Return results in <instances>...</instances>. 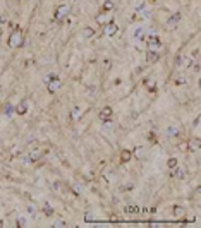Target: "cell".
I'll return each mask as SVG.
<instances>
[{"instance_id":"6da1fadb","label":"cell","mask_w":201,"mask_h":228,"mask_svg":"<svg viewBox=\"0 0 201 228\" xmlns=\"http://www.w3.org/2000/svg\"><path fill=\"white\" fill-rule=\"evenodd\" d=\"M22 43H24V36H22L21 29H14L9 36V46L10 48H21Z\"/></svg>"},{"instance_id":"7a4b0ae2","label":"cell","mask_w":201,"mask_h":228,"mask_svg":"<svg viewBox=\"0 0 201 228\" xmlns=\"http://www.w3.org/2000/svg\"><path fill=\"white\" fill-rule=\"evenodd\" d=\"M146 43H148V51H160L162 50V40L156 34L146 38Z\"/></svg>"},{"instance_id":"3957f363","label":"cell","mask_w":201,"mask_h":228,"mask_svg":"<svg viewBox=\"0 0 201 228\" xmlns=\"http://www.w3.org/2000/svg\"><path fill=\"white\" fill-rule=\"evenodd\" d=\"M69 5H65V4H62V5H59L57 7V10H55V21H62L65 19L67 16H69Z\"/></svg>"},{"instance_id":"277c9868","label":"cell","mask_w":201,"mask_h":228,"mask_svg":"<svg viewBox=\"0 0 201 228\" xmlns=\"http://www.w3.org/2000/svg\"><path fill=\"white\" fill-rule=\"evenodd\" d=\"M181 22V14L179 12H175V14H172L170 17H169V21H167V29H175L177 28V24Z\"/></svg>"},{"instance_id":"5b68a950","label":"cell","mask_w":201,"mask_h":228,"mask_svg":"<svg viewBox=\"0 0 201 228\" xmlns=\"http://www.w3.org/2000/svg\"><path fill=\"white\" fill-rule=\"evenodd\" d=\"M47 86H48V91L50 93H55V91H59L60 89V86H62V82L59 77H55V79H50L48 82H47Z\"/></svg>"},{"instance_id":"8992f818","label":"cell","mask_w":201,"mask_h":228,"mask_svg":"<svg viewBox=\"0 0 201 228\" xmlns=\"http://www.w3.org/2000/svg\"><path fill=\"white\" fill-rule=\"evenodd\" d=\"M112 113H113V110L110 108V106H103V108L100 110V120L101 122H105V120H110L112 119Z\"/></svg>"},{"instance_id":"52a82bcc","label":"cell","mask_w":201,"mask_h":228,"mask_svg":"<svg viewBox=\"0 0 201 228\" xmlns=\"http://www.w3.org/2000/svg\"><path fill=\"white\" fill-rule=\"evenodd\" d=\"M28 156H29V159H31V163H34V161H38V159L43 156V151L41 149H31L29 153H28Z\"/></svg>"},{"instance_id":"ba28073f","label":"cell","mask_w":201,"mask_h":228,"mask_svg":"<svg viewBox=\"0 0 201 228\" xmlns=\"http://www.w3.org/2000/svg\"><path fill=\"white\" fill-rule=\"evenodd\" d=\"M200 148H201V139L200 137H192L191 141H189V149L191 151H200Z\"/></svg>"},{"instance_id":"9c48e42d","label":"cell","mask_w":201,"mask_h":228,"mask_svg":"<svg viewBox=\"0 0 201 228\" xmlns=\"http://www.w3.org/2000/svg\"><path fill=\"white\" fill-rule=\"evenodd\" d=\"M158 59H160V51H148V55H146L148 64H155V62H158Z\"/></svg>"},{"instance_id":"30bf717a","label":"cell","mask_w":201,"mask_h":228,"mask_svg":"<svg viewBox=\"0 0 201 228\" xmlns=\"http://www.w3.org/2000/svg\"><path fill=\"white\" fill-rule=\"evenodd\" d=\"M172 177H175V179H179V180L186 179V170L179 168V165H177V167L174 168V172H172Z\"/></svg>"},{"instance_id":"8fae6325","label":"cell","mask_w":201,"mask_h":228,"mask_svg":"<svg viewBox=\"0 0 201 228\" xmlns=\"http://www.w3.org/2000/svg\"><path fill=\"white\" fill-rule=\"evenodd\" d=\"M117 33V24L115 22H108L107 26H105V34L107 36H113Z\"/></svg>"},{"instance_id":"7c38bea8","label":"cell","mask_w":201,"mask_h":228,"mask_svg":"<svg viewBox=\"0 0 201 228\" xmlns=\"http://www.w3.org/2000/svg\"><path fill=\"white\" fill-rule=\"evenodd\" d=\"M26 111H28V101H21L19 105L16 106V113L17 115H24Z\"/></svg>"},{"instance_id":"4fadbf2b","label":"cell","mask_w":201,"mask_h":228,"mask_svg":"<svg viewBox=\"0 0 201 228\" xmlns=\"http://www.w3.org/2000/svg\"><path fill=\"white\" fill-rule=\"evenodd\" d=\"M12 113H16V106H14L12 103H5V105H4V115H5V117H10Z\"/></svg>"},{"instance_id":"5bb4252c","label":"cell","mask_w":201,"mask_h":228,"mask_svg":"<svg viewBox=\"0 0 201 228\" xmlns=\"http://www.w3.org/2000/svg\"><path fill=\"white\" fill-rule=\"evenodd\" d=\"M124 211L127 213V214H139V206H136V204H129V206H126Z\"/></svg>"},{"instance_id":"9a60e30c","label":"cell","mask_w":201,"mask_h":228,"mask_svg":"<svg viewBox=\"0 0 201 228\" xmlns=\"http://www.w3.org/2000/svg\"><path fill=\"white\" fill-rule=\"evenodd\" d=\"M93 34H95V28L86 26V28L83 29V38H84V40H90V38H93Z\"/></svg>"},{"instance_id":"2e32d148","label":"cell","mask_w":201,"mask_h":228,"mask_svg":"<svg viewBox=\"0 0 201 228\" xmlns=\"http://www.w3.org/2000/svg\"><path fill=\"white\" fill-rule=\"evenodd\" d=\"M131 158H132V151H129V149H124V151L121 153V161L122 163H127Z\"/></svg>"},{"instance_id":"e0dca14e","label":"cell","mask_w":201,"mask_h":228,"mask_svg":"<svg viewBox=\"0 0 201 228\" xmlns=\"http://www.w3.org/2000/svg\"><path fill=\"white\" fill-rule=\"evenodd\" d=\"M144 154H146V149H144V148H136V151L132 153V156H134V158H138V159L144 158Z\"/></svg>"},{"instance_id":"ac0fdd59","label":"cell","mask_w":201,"mask_h":228,"mask_svg":"<svg viewBox=\"0 0 201 228\" xmlns=\"http://www.w3.org/2000/svg\"><path fill=\"white\" fill-rule=\"evenodd\" d=\"M177 134H179V129H177L175 125H170V127L167 129V136H169V137H175Z\"/></svg>"},{"instance_id":"d6986e66","label":"cell","mask_w":201,"mask_h":228,"mask_svg":"<svg viewBox=\"0 0 201 228\" xmlns=\"http://www.w3.org/2000/svg\"><path fill=\"white\" fill-rule=\"evenodd\" d=\"M192 59H194V57H192V55H187V57H186V59L182 60V65H184V67H186V69H189V67H191V65H192Z\"/></svg>"},{"instance_id":"ffe728a7","label":"cell","mask_w":201,"mask_h":228,"mask_svg":"<svg viewBox=\"0 0 201 228\" xmlns=\"http://www.w3.org/2000/svg\"><path fill=\"white\" fill-rule=\"evenodd\" d=\"M70 115H72V119L74 120H78L83 115V111H81V108L79 106H76V108H72V111H70Z\"/></svg>"},{"instance_id":"44dd1931","label":"cell","mask_w":201,"mask_h":228,"mask_svg":"<svg viewBox=\"0 0 201 228\" xmlns=\"http://www.w3.org/2000/svg\"><path fill=\"white\" fill-rule=\"evenodd\" d=\"M43 213H45L47 216H52V214H53V208H52L48 202H45V204H43Z\"/></svg>"},{"instance_id":"7402d4cb","label":"cell","mask_w":201,"mask_h":228,"mask_svg":"<svg viewBox=\"0 0 201 228\" xmlns=\"http://www.w3.org/2000/svg\"><path fill=\"white\" fill-rule=\"evenodd\" d=\"M108 21V14H100V16H96V22L98 24H105Z\"/></svg>"},{"instance_id":"603a6c76","label":"cell","mask_w":201,"mask_h":228,"mask_svg":"<svg viewBox=\"0 0 201 228\" xmlns=\"http://www.w3.org/2000/svg\"><path fill=\"white\" fill-rule=\"evenodd\" d=\"M174 82H175L177 86H182V84H186V82H187V79H186L184 76H177V77H174Z\"/></svg>"},{"instance_id":"cb8c5ba5","label":"cell","mask_w":201,"mask_h":228,"mask_svg":"<svg viewBox=\"0 0 201 228\" xmlns=\"http://www.w3.org/2000/svg\"><path fill=\"white\" fill-rule=\"evenodd\" d=\"M184 213H186V209L182 208V206H175L174 208V216H182Z\"/></svg>"},{"instance_id":"d4e9b609","label":"cell","mask_w":201,"mask_h":228,"mask_svg":"<svg viewBox=\"0 0 201 228\" xmlns=\"http://www.w3.org/2000/svg\"><path fill=\"white\" fill-rule=\"evenodd\" d=\"M177 165H179V163H177V159H175V158H169V161H167V167H169L170 170H174Z\"/></svg>"},{"instance_id":"484cf974","label":"cell","mask_w":201,"mask_h":228,"mask_svg":"<svg viewBox=\"0 0 201 228\" xmlns=\"http://www.w3.org/2000/svg\"><path fill=\"white\" fill-rule=\"evenodd\" d=\"M132 34H134V38H136V40H141V38H143V28H136Z\"/></svg>"},{"instance_id":"4316f807","label":"cell","mask_w":201,"mask_h":228,"mask_svg":"<svg viewBox=\"0 0 201 228\" xmlns=\"http://www.w3.org/2000/svg\"><path fill=\"white\" fill-rule=\"evenodd\" d=\"M139 12L143 14V17H144V19H150V17H151V10L150 9H144V7H143Z\"/></svg>"},{"instance_id":"83f0119b","label":"cell","mask_w":201,"mask_h":228,"mask_svg":"<svg viewBox=\"0 0 201 228\" xmlns=\"http://www.w3.org/2000/svg\"><path fill=\"white\" fill-rule=\"evenodd\" d=\"M103 9H105V12H108V10L113 9V2H110V0H107L105 4H103Z\"/></svg>"},{"instance_id":"f1b7e54d","label":"cell","mask_w":201,"mask_h":228,"mask_svg":"<svg viewBox=\"0 0 201 228\" xmlns=\"http://www.w3.org/2000/svg\"><path fill=\"white\" fill-rule=\"evenodd\" d=\"M95 219H96V216H95V214H91V213H86V214H84V221H88V223L95 221Z\"/></svg>"},{"instance_id":"f546056e","label":"cell","mask_w":201,"mask_h":228,"mask_svg":"<svg viewBox=\"0 0 201 228\" xmlns=\"http://www.w3.org/2000/svg\"><path fill=\"white\" fill-rule=\"evenodd\" d=\"M17 225H19V227H26V218H22V216L17 218Z\"/></svg>"},{"instance_id":"4dcf8cb0","label":"cell","mask_w":201,"mask_h":228,"mask_svg":"<svg viewBox=\"0 0 201 228\" xmlns=\"http://www.w3.org/2000/svg\"><path fill=\"white\" fill-rule=\"evenodd\" d=\"M175 65H177V67H182V55H177V59H175Z\"/></svg>"},{"instance_id":"1f68e13d","label":"cell","mask_w":201,"mask_h":228,"mask_svg":"<svg viewBox=\"0 0 201 228\" xmlns=\"http://www.w3.org/2000/svg\"><path fill=\"white\" fill-rule=\"evenodd\" d=\"M53 227H67V223H64V221H55Z\"/></svg>"},{"instance_id":"d6a6232c","label":"cell","mask_w":201,"mask_h":228,"mask_svg":"<svg viewBox=\"0 0 201 228\" xmlns=\"http://www.w3.org/2000/svg\"><path fill=\"white\" fill-rule=\"evenodd\" d=\"M28 211H29V214H36V209H34V206H28Z\"/></svg>"},{"instance_id":"836d02e7","label":"cell","mask_w":201,"mask_h":228,"mask_svg":"<svg viewBox=\"0 0 201 228\" xmlns=\"http://www.w3.org/2000/svg\"><path fill=\"white\" fill-rule=\"evenodd\" d=\"M192 69H194V72H200V62H196L194 65H191Z\"/></svg>"},{"instance_id":"e575fe53","label":"cell","mask_w":201,"mask_h":228,"mask_svg":"<svg viewBox=\"0 0 201 228\" xmlns=\"http://www.w3.org/2000/svg\"><path fill=\"white\" fill-rule=\"evenodd\" d=\"M110 65H112V62H110V60H103V67H107V69H108Z\"/></svg>"},{"instance_id":"d590c367","label":"cell","mask_w":201,"mask_h":228,"mask_svg":"<svg viewBox=\"0 0 201 228\" xmlns=\"http://www.w3.org/2000/svg\"><path fill=\"white\" fill-rule=\"evenodd\" d=\"M5 17H4V16H0V28H2V26H4V24H5Z\"/></svg>"},{"instance_id":"8d00e7d4","label":"cell","mask_w":201,"mask_h":228,"mask_svg":"<svg viewBox=\"0 0 201 228\" xmlns=\"http://www.w3.org/2000/svg\"><path fill=\"white\" fill-rule=\"evenodd\" d=\"M155 2H156V0H155Z\"/></svg>"}]
</instances>
